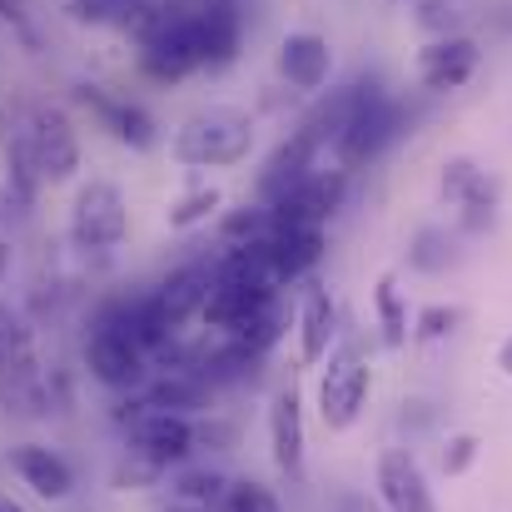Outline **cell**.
<instances>
[{
	"instance_id": "obj_16",
	"label": "cell",
	"mask_w": 512,
	"mask_h": 512,
	"mask_svg": "<svg viewBox=\"0 0 512 512\" xmlns=\"http://www.w3.org/2000/svg\"><path fill=\"white\" fill-rule=\"evenodd\" d=\"M329 70H334V50L319 30H289L279 40V75L304 90V95H319L329 85Z\"/></svg>"
},
{
	"instance_id": "obj_30",
	"label": "cell",
	"mask_w": 512,
	"mask_h": 512,
	"mask_svg": "<svg viewBox=\"0 0 512 512\" xmlns=\"http://www.w3.org/2000/svg\"><path fill=\"white\" fill-rule=\"evenodd\" d=\"M458 324H463V309H458V304H428V309H418V319H413V339L443 343L448 334H458Z\"/></svg>"
},
{
	"instance_id": "obj_33",
	"label": "cell",
	"mask_w": 512,
	"mask_h": 512,
	"mask_svg": "<svg viewBox=\"0 0 512 512\" xmlns=\"http://www.w3.org/2000/svg\"><path fill=\"white\" fill-rule=\"evenodd\" d=\"M125 5H135V0H65V15L75 25H110V20H120Z\"/></svg>"
},
{
	"instance_id": "obj_32",
	"label": "cell",
	"mask_w": 512,
	"mask_h": 512,
	"mask_svg": "<svg viewBox=\"0 0 512 512\" xmlns=\"http://www.w3.org/2000/svg\"><path fill=\"white\" fill-rule=\"evenodd\" d=\"M478 453H483L478 433H453V438L443 443V473H448V478H463V473L478 463Z\"/></svg>"
},
{
	"instance_id": "obj_27",
	"label": "cell",
	"mask_w": 512,
	"mask_h": 512,
	"mask_svg": "<svg viewBox=\"0 0 512 512\" xmlns=\"http://www.w3.org/2000/svg\"><path fill=\"white\" fill-rule=\"evenodd\" d=\"M458 264V234L438 229V224H423L408 244V269L413 274H443Z\"/></svg>"
},
{
	"instance_id": "obj_10",
	"label": "cell",
	"mask_w": 512,
	"mask_h": 512,
	"mask_svg": "<svg viewBox=\"0 0 512 512\" xmlns=\"http://www.w3.org/2000/svg\"><path fill=\"white\" fill-rule=\"evenodd\" d=\"M319 155H324V150H319V140L299 125V130H294L289 140H279V145H274V155L264 160V170H259V179H254V199H259V204H269V209H274L279 199H289L309 174L319 170Z\"/></svg>"
},
{
	"instance_id": "obj_28",
	"label": "cell",
	"mask_w": 512,
	"mask_h": 512,
	"mask_svg": "<svg viewBox=\"0 0 512 512\" xmlns=\"http://www.w3.org/2000/svg\"><path fill=\"white\" fill-rule=\"evenodd\" d=\"M219 204H224V194H219L214 184H194V189H184L170 209H165V224H170V229H194V224H209Z\"/></svg>"
},
{
	"instance_id": "obj_36",
	"label": "cell",
	"mask_w": 512,
	"mask_h": 512,
	"mask_svg": "<svg viewBox=\"0 0 512 512\" xmlns=\"http://www.w3.org/2000/svg\"><path fill=\"white\" fill-rule=\"evenodd\" d=\"M0 20H10V25H25V15H20V0H0Z\"/></svg>"
},
{
	"instance_id": "obj_11",
	"label": "cell",
	"mask_w": 512,
	"mask_h": 512,
	"mask_svg": "<svg viewBox=\"0 0 512 512\" xmlns=\"http://www.w3.org/2000/svg\"><path fill=\"white\" fill-rule=\"evenodd\" d=\"M478 60H483V45L473 35H433L423 50H418V80L423 90L433 95H448V90H463L473 75H478Z\"/></svg>"
},
{
	"instance_id": "obj_2",
	"label": "cell",
	"mask_w": 512,
	"mask_h": 512,
	"mask_svg": "<svg viewBox=\"0 0 512 512\" xmlns=\"http://www.w3.org/2000/svg\"><path fill=\"white\" fill-rule=\"evenodd\" d=\"M254 150V115L239 105H209L189 115L170 140V155L189 170H224L249 160Z\"/></svg>"
},
{
	"instance_id": "obj_13",
	"label": "cell",
	"mask_w": 512,
	"mask_h": 512,
	"mask_svg": "<svg viewBox=\"0 0 512 512\" xmlns=\"http://www.w3.org/2000/svg\"><path fill=\"white\" fill-rule=\"evenodd\" d=\"M209 284H214V264H184V269H174L165 284H155V289H150V304H155V314L165 319V329H170V334H179L189 319H199V314H204Z\"/></svg>"
},
{
	"instance_id": "obj_8",
	"label": "cell",
	"mask_w": 512,
	"mask_h": 512,
	"mask_svg": "<svg viewBox=\"0 0 512 512\" xmlns=\"http://www.w3.org/2000/svg\"><path fill=\"white\" fill-rule=\"evenodd\" d=\"M130 453L135 458H145L150 468H160V473H174V468H184L199 448H194V418H184V413H140L135 423H130Z\"/></svg>"
},
{
	"instance_id": "obj_23",
	"label": "cell",
	"mask_w": 512,
	"mask_h": 512,
	"mask_svg": "<svg viewBox=\"0 0 512 512\" xmlns=\"http://www.w3.org/2000/svg\"><path fill=\"white\" fill-rule=\"evenodd\" d=\"M353 105H358V80L343 85V90H329V95L314 105V115L304 120V130L319 140V150H334L343 140V130H348V120H353Z\"/></svg>"
},
{
	"instance_id": "obj_35",
	"label": "cell",
	"mask_w": 512,
	"mask_h": 512,
	"mask_svg": "<svg viewBox=\"0 0 512 512\" xmlns=\"http://www.w3.org/2000/svg\"><path fill=\"white\" fill-rule=\"evenodd\" d=\"M10 264H15V249H10V239L0 234V289L10 284Z\"/></svg>"
},
{
	"instance_id": "obj_1",
	"label": "cell",
	"mask_w": 512,
	"mask_h": 512,
	"mask_svg": "<svg viewBox=\"0 0 512 512\" xmlns=\"http://www.w3.org/2000/svg\"><path fill=\"white\" fill-rule=\"evenodd\" d=\"M85 368L110 393H145V383L155 378L150 353L130 334V299H115L95 314L85 334Z\"/></svg>"
},
{
	"instance_id": "obj_20",
	"label": "cell",
	"mask_w": 512,
	"mask_h": 512,
	"mask_svg": "<svg viewBox=\"0 0 512 512\" xmlns=\"http://www.w3.org/2000/svg\"><path fill=\"white\" fill-rule=\"evenodd\" d=\"M324 229H274V239H269V269H274V279L279 284H299V279H309L314 269H319V259H324Z\"/></svg>"
},
{
	"instance_id": "obj_6",
	"label": "cell",
	"mask_w": 512,
	"mask_h": 512,
	"mask_svg": "<svg viewBox=\"0 0 512 512\" xmlns=\"http://www.w3.org/2000/svg\"><path fill=\"white\" fill-rule=\"evenodd\" d=\"M438 189H443V199L458 209V229H463V234H483V229L498 224V179L483 170L478 160L453 155V160L443 165V174H438Z\"/></svg>"
},
{
	"instance_id": "obj_14",
	"label": "cell",
	"mask_w": 512,
	"mask_h": 512,
	"mask_svg": "<svg viewBox=\"0 0 512 512\" xmlns=\"http://www.w3.org/2000/svg\"><path fill=\"white\" fill-rule=\"evenodd\" d=\"M304 403H299V388H279L269 398V453H274V468L299 483L304 478Z\"/></svg>"
},
{
	"instance_id": "obj_15",
	"label": "cell",
	"mask_w": 512,
	"mask_h": 512,
	"mask_svg": "<svg viewBox=\"0 0 512 512\" xmlns=\"http://www.w3.org/2000/svg\"><path fill=\"white\" fill-rule=\"evenodd\" d=\"M10 468L15 478L40 498V503H65L75 493V468L50 448V443H15L10 448Z\"/></svg>"
},
{
	"instance_id": "obj_38",
	"label": "cell",
	"mask_w": 512,
	"mask_h": 512,
	"mask_svg": "<svg viewBox=\"0 0 512 512\" xmlns=\"http://www.w3.org/2000/svg\"><path fill=\"white\" fill-rule=\"evenodd\" d=\"M160 512H199V508H189V503H170V508H160Z\"/></svg>"
},
{
	"instance_id": "obj_9",
	"label": "cell",
	"mask_w": 512,
	"mask_h": 512,
	"mask_svg": "<svg viewBox=\"0 0 512 512\" xmlns=\"http://www.w3.org/2000/svg\"><path fill=\"white\" fill-rule=\"evenodd\" d=\"M343 199H348V170H339V165L324 170V165H319L289 199L274 204V219H279L284 229H324L343 209Z\"/></svg>"
},
{
	"instance_id": "obj_21",
	"label": "cell",
	"mask_w": 512,
	"mask_h": 512,
	"mask_svg": "<svg viewBox=\"0 0 512 512\" xmlns=\"http://www.w3.org/2000/svg\"><path fill=\"white\" fill-rule=\"evenodd\" d=\"M209 383L194 373V368H174V373H155L150 383H145V408H155V413H184V418H194V413H204L209 408Z\"/></svg>"
},
{
	"instance_id": "obj_17",
	"label": "cell",
	"mask_w": 512,
	"mask_h": 512,
	"mask_svg": "<svg viewBox=\"0 0 512 512\" xmlns=\"http://www.w3.org/2000/svg\"><path fill=\"white\" fill-rule=\"evenodd\" d=\"M75 100L90 105V110L105 120V130H110L120 145H130V150H150V145L160 140L155 115H150L145 105H135V100H115V95H105L100 85H75Z\"/></svg>"
},
{
	"instance_id": "obj_34",
	"label": "cell",
	"mask_w": 512,
	"mask_h": 512,
	"mask_svg": "<svg viewBox=\"0 0 512 512\" xmlns=\"http://www.w3.org/2000/svg\"><path fill=\"white\" fill-rule=\"evenodd\" d=\"M418 5V25L423 30H438V35H458L453 25H458V10H453V0H413Z\"/></svg>"
},
{
	"instance_id": "obj_4",
	"label": "cell",
	"mask_w": 512,
	"mask_h": 512,
	"mask_svg": "<svg viewBox=\"0 0 512 512\" xmlns=\"http://www.w3.org/2000/svg\"><path fill=\"white\" fill-rule=\"evenodd\" d=\"M398 135V105L393 95L378 85V80H358V105H353V120L343 130V140L334 145V165L339 170H363L373 165Z\"/></svg>"
},
{
	"instance_id": "obj_22",
	"label": "cell",
	"mask_w": 512,
	"mask_h": 512,
	"mask_svg": "<svg viewBox=\"0 0 512 512\" xmlns=\"http://www.w3.org/2000/svg\"><path fill=\"white\" fill-rule=\"evenodd\" d=\"M45 189V174H40V160L30 150V135H25V120L10 130L5 140V194L15 204H35V194Z\"/></svg>"
},
{
	"instance_id": "obj_18",
	"label": "cell",
	"mask_w": 512,
	"mask_h": 512,
	"mask_svg": "<svg viewBox=\"0 0 512 512\" xmlns=\"http://www.w3.org/2000/svg\"><path fill=\"white\" fill-rule=\"evenodd\" d=\"M299 363L314 368V363H329V353L339 348V304L324 284H309L304 299H299Z\"/></svg>"
},
{
	"instance_id": "obj_39",
	"label": "cell",
	"mask_w": 512,
	"mask_h": 512,
	"mask_svg": "<svg viewBox=\"0 0 512 512\" xmlns=\"http://www.w3.org/2000/svg\"><path fill=\"white\" fill-rule=\"evenodd\" d=\"M0 512H25L20 503H10V498H0Z\"/></svg>"
},
{
	"instance_id": "obj_37",
	"label": "cell",
	"mask_w": 512,
	"mask_h": 512,
	"mask_svg": "<svg viewBox=\"0 0 512 512\" xmlns=\"http://www.w3.org/2000/svg\"><path fill=\"white\" fill-rule=\"evenodd\" d=\"M498 368H503V378H512V334L498 343Z\"/></svg>"
},
{
	"instance_id": "obj_3",
	"label": "cell",
	"mask_w": 512,
	"mask_h": 512,
	"mask_svg": "<svg viewBox=\"0 0 512 512\" xmlns=\"http://www.w3.org/2000/svg\"><path fill=\"white\" fill-rule=\"evenodd\" d=\"M130 234V204L125 189L110 179H85L70 204V244L80 254H115Z\"/></svg>"
},
{
	"instance_id": "obj_7",
	"label": "cell",
	"mask_w": 512,
	"mask_h": 512,
	"mask_svg": "<svg viewBox=\"0 0 512 512\" xmlns=\"http://www.w3.org/2000/svg\"><path fill=\"white\" fill-rule=\"evenodd\" d=\"M25 135H30V150H35V160H40L45 184L75 179V170H80V135H75L70 110H60V105H35V110L25 115Z\"/></svg>"
},
{
	"instance_id": "obj_19",
	"label": "cell",
	"mask_w": 512,
	"mask_h": 512,
	"mask_svg": "<svg viewBox=\"0 0 512 512\" xmlns=\"http://www.w3.org/2000/svg\"><path fill=\"white\" fill-rule=\"evenodd\" d=\"M194 25H199V55L209 70H224L234 65L239 55V40H244V15L234 0H204L194 5Z\"/></svg>"
},
{
	"instance_id": "obj_31",
	"label": "cell",
	"mask_w": 512,
	"mask_h": 512,
	"mask_svg": "<svg viewBox=\"0 0 512 512\" xmlns=\"http://www.w3.org/2000/svg\"><path fill=\"white\" fill-rule=\"evenodd\" d=\"M194 448H209V453H234L239 448V428L229 418H194Z\"/></svg>"
},
{
	"instance_id": "obj_24",
	"label": "cell",
	"mask_w": 512,
	"mask_h": 512,
	"mask_svg": "<svg viewBox=\"0 0 512 512\" xmlns=\"http://www.w3.org/2000/svg\"><path fill=\"white\" fill-rule=\"evenodd\" d=\"M229 483L234 478H224L219 468H204V463H184V468H174L170 488H174V503H189V508H219L224 503V493H229Z\"/></svg>"
},
{
	"instance_id": "obj_5",
	"label": "cell",
	"mask_w": 512,
	"mask_h": 512,
	"mask_svg": "<svg viewBox=\"0 0 512 512\" xmlns=\"http://www.w3.org/2000/svg\"><path fill=\"white\" fill-rule=\"evenodd\" d=\"M368 388H373V373L363 363V353L353 343H343L329 353V368L319 378V418L329 433H348L368 403Z\"/></svg>"
},
{
	"instance_id": "obj_26",
	"label": "cell",
	"mask_w": 512,
	"mask_h": 512,
	"mask_svg": "<svg viewBox=\"0 0 512 512\" xmlns=\"http://www.w3.org/2000/svg\"><path fill=\"white\" fill-rule=\"evenodd\" d=\"M373 314H378V339H383V348H403V343L413 339L398 274H378V284H373Z\"/></svg>"
},
{
	"instance_id": "obj_29",
	"label": "cell",
	"mask_w": 512,
	"mask_h": 512,
	"mask_svg": "<svg viewBox=\"0 0 512 512\" xmlns=\"http://www.w3.org/2000/svg\"><path fill=\"white\" fill-rule=\"evenodd\" d=\"M219 508L224 512H284L279 498H274V488H264L259 478H234Z\"/></svg>"
},
{
	"instance_id": "obj_12",
	"label": "cell",
	"mask_w": 512,
	"mask_h": 512,
	"mask_svg": "<svg viewBox=\"0 0 512 512\" xmlns=\"http://www.w3.org/2000/svg\"><path fill=\"white\" fill-rule=\"evenodd\" d=\"M373 483H378V503L388 512H438L428 473H423V463L408 448H383Z\"/></svg>"
},
{
	"instance_id": "obj_25",
	"label": "cell",
	"mask_w": 512,
	"mask_h": 512,
	"mask_svg": "<svg viewBox=\"0 0 512 512\" xmlns=\"http://www.w3.org/2000/svg\"><path fill=\"white\" fill-rule=\"evenodd\" d=\"M274 229H279V219H274V209L269 204H239V209H229L224 219H219V239H224V249H244V244H264V239H274Z\"/></svg>"
}]
</instances>
